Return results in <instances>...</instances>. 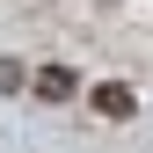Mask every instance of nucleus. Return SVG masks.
<instances>
[{
	"label": "nucleus",
	"mask_w": 153,
	"mask_h": 153,
	"mask_svg": "<svg viewBox=\"0 0 153 153\" xmlns=\"http://www.w3.org/2000/svg\"><path fill=\"white\" fill-rule=\"evenodd\" d=\"M88 102H95V117H109V124L139 117V95H131L124 80H102V88H88Z\"/></svg>",
	"instance_id": "nucleus-1"
},
{
	"label": "nucleus",
	"mask_w": 153,
	"mask_h": 153,
	"mask_svg": "<svg viewBox=\"0 0 153 153\" xmlns=\"http://www.w3.org/2000/svg\"><path fill=\"white\" fill-rule=\"evenodd\" d=\"M73 88H80V80H73L66 66H44V73H36V95H44V102H66Z\"/></svg>",
	"instance_id": "nucleus-2"
},
{
	"label": "nucleus",
	"mask_w": 153,
	"mask_h": 153,
	"mask_svg": "<svg viewBox=\"0 0 153 153\" xmlns=\"http://www.w3.org/2000/svg\"><path fill=\"white\" fill-rule=\"evenodd\" d=\"M0 88H22V66L15 59H0Z\"/></svg>",
	"instance_id": "nucleus-3"
}]
</instances>
